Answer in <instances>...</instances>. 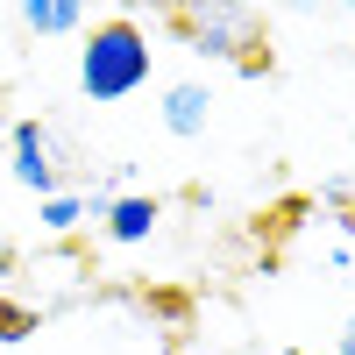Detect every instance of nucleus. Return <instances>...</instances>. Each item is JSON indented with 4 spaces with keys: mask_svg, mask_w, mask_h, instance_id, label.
<instances>
[{
    "mask_svg": "<svg viewBox=\"0 0 355 355\" xmlns=\"http://www.w3.org/2000/svg\"><path fill=\"white\" fill-rule=\"evenodd\" d=\"M78 85H85V100L142 93V85H150V36H142L128 15L100 21L93 36H85V50H78Z\"/></svg>",
    "mask_w": 355,
    "mask_h": 355,
    "instance_id": "f257e3e1",
    "label": "nucleus"
},
{
    "mask_svg": "<svg viewBox=\"0 0 355 355\" xmlns=\"http://www.w3.org/2000/svg\"><path fill=\"white\" fill-rule=\"evenodd\" d=\"M157 227V199H121L114 206V242H142Z\"/></svg>",
    "mask_w": 355,
    "mask_h": 355,
    "instance_id": "f03ea898",
    "label": "nucleus"
},
{
    "mask_svg": "<svg viewBox=\"0 0 355 355\" xmlns=\"http://www.w3.org/2000/svg\"><path fill=\"white\" fill-rule=\"evenodd\" d=\"M164 121H171L178 135H192V128L206 121V93H199V85H178V93H171V107H164Z\"/></svg>",
    "mask_w": 355,
    "mask_h": 355,
    "instance_id": "7ed1b4c3",
    "label": "nucleus"
},
{
    "mask_svg": "<svg viewBox=\"0 0 355 355\" xmlns=\"http://www.w3.org/2000/svg\"><path fill=\"white\" fill-rule=\"evenodd\" d=\"M15 150H21V164H15V171H21V185H36V192H43V185H50V164H43V135H36V128H21V135H15Z\"/></svg>",
    "mask_w": 355,
    "mask_h": 355,
    "instance_id": "20e7f679",
    "label": "nucleus"
},
{
    "mask_svg": "<svg viewBox=\"0 0 355 355\" xmlns=\"http://www.w3.org/2000/svg\"><path fill=\"white\" fill-rule=\"evenodd\" d=\"M21 21L36 28V36H57V28H78L85 15H78V8H21Z\"/></svg>",
    "mask_w": 355,
    "mask_h": 355,
    "instance_id": "39448f33",
    "label": "nucleus"
},
{
    "mask_svg": "<svg viewBox=\"0 0 355 355\" xmlns=\"http://www.w3.org/2000/svg\"><path fill=\"white\" fill-rule=\"evenodd\" d=\"M21 334H36V313H28V306H8V299H0V341H21Z\"/></svg>",
    "mask_w": 355,
    "mask_h": 355,
    "instance_id": "423d86ee",
    "label": "nucleus"
},
{
    "mask_svg": "<svg viewBox=\"0 0 355 355\" xmlns=\"http://www.w3.org/2000/svg\"><path fill=\"white\" fill-rule=\"evenodd\" d=\"M348 355H355V320H348Z\"/></svg>",
    "mask_w": 355,
    "mask_h": 355,
    "instance_id": "0eeeda50",
    "label": "nucleus"
},
{
    "mask_svg": "<svg viewBox=\"0 0 355 355\" xmlns=\"http://www.w3.org/2000/svg\"><path fill=\"white\" fill-rule=\"evenodd\" d=\"M348 227H355V220H348Z\"/></svg>",
    "mask_w": 355,
    "mask_h": 355,
    "instance_id": "6e6552de",
    "label": "nucleus"
}]
</instances>
